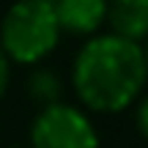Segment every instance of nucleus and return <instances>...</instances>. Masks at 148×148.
Here are the masks:
<instances>
[{"label": "nucleus", "mask_w": 148, "mask_h": 148, "mask_svg": "<svg viewBox=\"0 0 148 148\" xmlns=\"http://www.w3.org/2000/svg\"><path fill=\"white\" fill-rule=\"evenodd\" d=\"M148 79V66L140 44L112 33L90 36L71 66L77 99L93 112H121L137 101Z\"/></svg>", "instance_id": "nucleus-1"}, {"label": "nucleus", "mask_w": 148, "mask_h": 148, "mask_svg": "<svg viewBox=\"0 0 148 148\" xmlns=\"http://www.w3.org/2000/svg\"><path fill=\"white\" fill-rule=\"evenodd\" d=\"M60 38V25L49 0H16L0 22V47L14 63L44 60Z\"/></svg>", "instance_id": "nucleus-2"}, {"label": "nucleus", "mask_w": 148, "mask_h": 148, "mask_svg": "<svg viewBox=\"0 0 148 148\" xmlns=\"http://www.w3.org/2000/svg\"><path fill=\"white\" fill-rule=\"evenodd\" d=\"M30 148H99V134L79 107L58 101L33 118Z\"/></svg>", "instance_id": "nucleus-3"}, {"label": "nucleus", "mask_w": 148, "mask_h": 148, "mask_svg": "<svg viewBox=\"0 0 148 148\" xmlns=\"http://www.w3.org/2000/svg\"><path fill=\"white\" fill-rule=\"evenodd\" d=\"M60 33L74 36H96L107 22V0H52Z\"/></svg>", "instance_id": "nucleus-4"}, {"label": "nucleus", "mask_w": 148, "mask_h": 148, "mask_svg": "<svg viewBox=\"0 0 148 148\" xmlns=\"http://www.w3.org/2000/svg\"><path fill=\"white\" fill-rule=\"evenodd\" d=\"M110 33L140 44L148 38V0H107Z\"/></svg>", "instance_id": "nucleus-5"}, {"label": "nucleus", "mask_w": 148, "mask_h": 148, "mask_svg": "<svg viewBox=\"0 0 148 148\" xmlns=\"http://www.w3.org/2000/svg\"><path fill=\"white\" fill-rule=\"evenodd\" d=\"M30 88V96L38 101L41 107H49V104H58L60 101V93H63V85H60V77L49 69H36L27 82Z\"/></svg>", "instance_id": "nucleus-6"}, {"label": "nucleus", "mask_w": 148, "mask_h": 148, "mask_svg": "<svg viewBox=\"0 0 148 148\" xmlns=\"http://www.w3.org/2000/svg\"><path fill=\"white\" fill-rule=\"evenodd\" d=\"M134 121H137V129H140V134H143V137L148 140V96H143V99H140Z\"/></svg>", "instance_id": "nucleus-7"}, {"label": "nucleus", "mask_w": 148, "mask_h": 148, "mask_svg": "<svg viewBox=\"0 0 148 148\" xmlns=\"http://www.w3.org/2000/svg\"><path fill=\"white\" fill-rule=\"evenodd\" d=\"M8 79H11V60L5 58L3 47H0V99H3L5 88H8Z\"/></svg>", "instance_id": "nucleus-8"}, {"label": "nucleus", "mask_w": 148, "mask_h": 148, "mask_svg": "<svg viewBox=\"0 0 148 148\" xmlns=\"http://www.w3.org/2000/svg\"><path fill=\"white\" fill-rule=\"evenodd\" d=\"M143 55H145V66H148V38L143 41Z\"/></svg>", "instance_id": "nucleus-9"}, {"label": "nucleus", "mask_w": 148, "mask_h": 148, "mask_svg": "<svg viewBox=\"0 0 148 148\" xmlns=\"http://www.w3.org/2000/svg\"><path fill=\"white\" fill-rule=\"evenodd\" d=\"M49 3H52V0H49Z\"/></svg>", "instance_id": "nucleus-10"}]
</instances>
